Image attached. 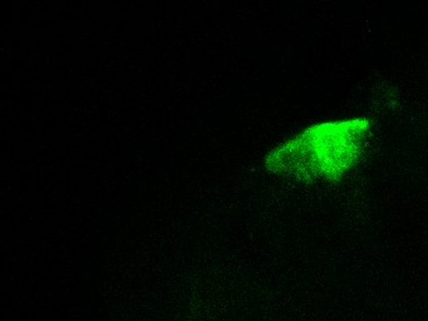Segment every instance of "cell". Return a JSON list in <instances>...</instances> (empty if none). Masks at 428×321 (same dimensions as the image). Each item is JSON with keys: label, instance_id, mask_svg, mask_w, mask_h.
Here are the masks:
<instances>
[{"label": "cell", "instance_id": "1", "mask_svg": "<svg viewBox=\"0 0 428 321\" xmlns=\"http://www.w3.org/2000/svg\"><path fill=\"white\" fill-rule=\"evenodd\" d=\"M370 129L367 119L313 126L270 152L266 167L300 181L318 177L339 181L359 161Z\"/></svg>", "mask_w": 428, "mask_h": 321}]
</instances>
